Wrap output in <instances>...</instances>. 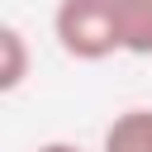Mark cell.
Masks as SVG:
<instances>
[{
	"label": "cell",
	"instance_id": "obj_5",
	"mask_svg": "<svg viewBox=\"0 0 152 152\" xmlns=\"http://www.w3.org/2000/svg\"><path fill=\"white\" fill-rule=\"evenodd\" d=\"M33 152H81L76 142H43V147H33Z\"/></svg>",
	"mask_w": 152,
	"mask_h": 152
},
{
	"label": "cell",
	"instance_id": "obj_1",
	"mask_svg": "<svg viewBox=\"0 0 152 152\" xmlns=\"http://www.w3.org/2000/svg\"><path fill=\"white\" fill-rule=\"evenodd\" d=\"M52 38L76 62H104V57L124 52L119 0H57V10H52Z\"/></svg>",
	"mask_w": 152,
	"mask_h": 152
},
{
	"label": "cell",
	"instance_id": "obj_3",
	"mask_svg": "<svg viewBox=\"0 0 152 152\" xmlns=\"http://www.w3.org/2000/svg\"><path fill=\"white\" fill-rule=\"evenodd\" d=\"M119 33L124 52L152 57V0H119Z\"/></svg>",
	"mask_w": 152,
	"mask_h": 152
},
{
	"label": "cell",
	"instance_id": "obj_2",
	"mask_svg": "<svg viewBox=\"0 0 152 152\" xmlns=\"http://www.w3.org/2000/svg\"><path fill=\"white\" fill-rule=\"evenodd\" d=\"M100 152H152V109L138 104L114 114V124L100 138Z\"/></svg>",
	"mask_w": 152,
	"mask_h": 152
},
{
	"label": "cell",
	"instance_id": "obj_4",
	"mask_svg": "<svg viewBox=\"0 0 152 152\" xmlns=\"http://www.w3.org/2000/svg\"><path fill=\"white\" fill-rule=\"evenodd\" d=\"M24 76H28V43H24V33L14 24H5L0 28V90L5 95L19 90Z\"/></svg>",
	"mask_w": 152,
	"mask_h": 152
}]
</instances>
